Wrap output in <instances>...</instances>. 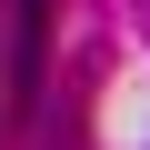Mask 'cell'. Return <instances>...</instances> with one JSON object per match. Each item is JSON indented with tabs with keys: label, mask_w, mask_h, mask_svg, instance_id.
Wrapping results in <instances>:
<instances>
[{
	"label": "cell",
	"mask_w": 150,
	"mask_h": 150,
	"mask_svg": "<svg viewBox=\"0 0 150 150\" xmlns=\"http://www.w3.org/2000/svg\"><path fill=\"white\" fill-rule=\"evenodd\" d=\"M40 40H50V0H20V100L40 80Z\"/></svg>",
	"instance_id": "6da1fadb"
}]
</instances>
